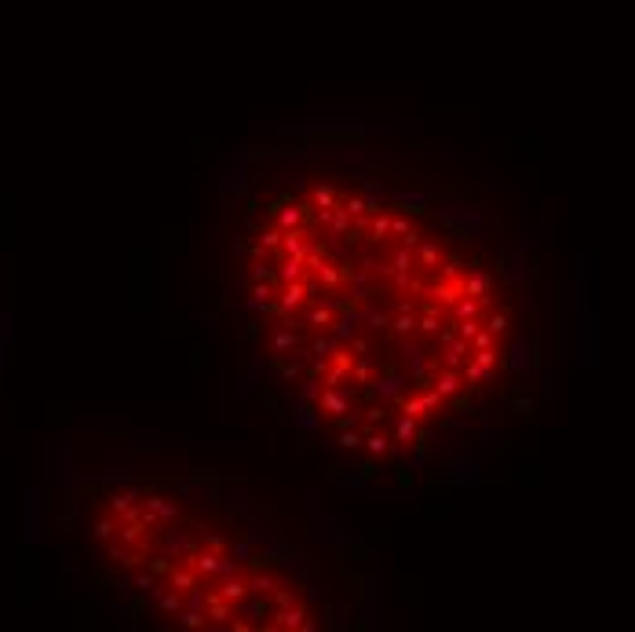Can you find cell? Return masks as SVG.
<instances>
[{
	"label": "cell",
	"instance_id": "cell-1",
	"mask_svg": "<svg viewBox=\"0 0 635 632\" xmlns=\"http://www.w3.org/2000/svg\"><path fill=\"white\" fill-rule=\"evenodd\" d=\"M475 242L369 161L307 150L252 168L230 238L241 344L332 468L423 472L478 391L522 366Z\"/></svg>",
	"mask_w": 635,
	"mask_h": 632
},
{
	"label": "cell",
	"instance_id": "cell-2",
	"mask_svg": "<svg viewBox=\"0 0 635 632\" xmlns=\"http://www.w3.org/2000/svg\"><path fill=\"white\" fill-rule=\"evenodd\" d=\"M88 581L124 614L183 632H318L336 621L310 549L260 504L186 472H114L77 487Z\"/></svg>",
	"mask_w": 635,
	"mask_h": 632
}]
</instances>
